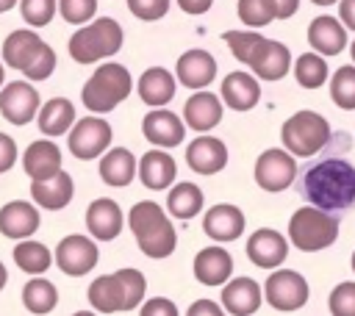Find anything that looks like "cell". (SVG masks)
Returning <instances> with one entry per match:
<instances>
[{"instance_id": "52a82bcc", "label": "cell", "mask_w": 355, "mask_h": 316, "mask_svg": "<svg viewBox=\"0 0 355 316\" xmlns=\"http://www.w3.org/2000/svg\"><path fill=\"white\" fill-rule=\"evenodd\" d=\"M266 302L280 313H294L308 302V283L294 269H277L263 283Z\"/></svg>"}, {"instance_id": "8d00e7d4", "label": "cell", "mask_w": 355, "mask_h": 316, "mask_svg": "<svg viewBox=\"0 0 355 316\" xmlns=\"http://www.w3.org/2000/svg\"><path fill=\"white\" fill-rule=\"evenodd\" d=\"M330 97L344 111H352L355 108V67H341V69L333 72Z\"/></svg>"}, {"instance_id": "9c48e42d", "label": "cell", "mask_w": 355, "mask_h": 316, "mask_svg": "<svg viewBox=\"0 0 355 316\" xmlns=\"http://www.w3.org/2000/svg\"><path fill=\"white\" fill-rule=\"evenodd\" d=\"M297 177V161L288 150H263L255 161V183L263 191H286Z\"/></svg>"}, {"instance_id": "6da1fadb", "label": "cell", "mask_w": 355, "mask_h": 316, "mask_svg": "<svg viewBox=\"0 0 355 316\" xmlns=\"http://www.w3.org/2000/svg\"><path fill=\"white\" fill-rule=\"evenodd\" d=\"M302 194L322 211H347L355 202V166L338 155L316 161L302 172Z\"/></svg>"}, {"instance_id": "60d3db41", "label": "cell", "mask_w": 355, "mask_h": 316, "mask_svg": "<svg viewBox=\"0 0 355 316\" xmlns=\"http://www.w3.org/2000/svg\"><path fill=\"white\" fill-rule=\"evenodd\" d=\"M55 8H58V0H19L22 19L31 22L33 28L47 25L55 17Z\"/></svg>"}, {"instance_id": "8fae6325", "label": "cell", "mask_w": 355, "mask_h": 316, "mask_svg": "<svg viewBox=\"0 0 355 316\" xmlns=\"http://www.w3.org/2000/svg\"><path fill=\"white\" fill-rule=\"evenodd\" d=\"M0 114L11 125H28L39 114V91L25 80H14V83L3 86L0 89Z\"/></svg>"}, {"instance_id": "9f6ffc18", "label": "cell", "mask_w": 355, "mask_h": 316, "mask_svg": "<svg viewBox=\"0 0 355 316\" xmlns=\"http://www.w3.org/2000/svg\"><path fill=\"white\" fill-rule=\"evenodd\" d=\"M3 78H6V69H3V64H0V86H3Z\"/></svg>"}, {"instance_id": "cb8c5ba5", "label": "cell", "mask_w": 355, "mask_h": 316, "mask_svg": "<svg viewBox=\"0 0 355 316\" xmlns=\"http://www.w3.org/2000/svg\"><path fill=\"white\" fill-rule=\"evenodd\" d=\"M72 191H75L72 177L64 169L55 172L47 180H31V197L44 211H61V208H67L69 200H72Z\"/></svg>"}, {"instance_id": "ab89813d", "label": "cell", "mask_w": 355, "mask_h": 316, "mask_svg": "<svg viewBox=\"0 0 355 316\" xmlns=\"http://www.w3.org/2000/svg\"><path fill=\"white\" fill-rule=\"evenodd\" d=\"M222 39L227 42V47H230V53L236 55V61L247 64V61H250V55L255 53L258 42H261L263 36H261V33H255V30H225V33H222Z\"/></svg>"}, {"instance_id": "44dd1931", "label": "cell", "mask_w": 355, "mask_h": 316, "mask_svg": "<svg viewBox=\"0 0 355 316\" xmlns=\"http://www.w3.org/2000/svg\"><path fill=\"white\" fill-rule=\"evenodd\" d=\"M86 227H89V233L97 241L116 238L119 230H122V208L114 200H108V197H100V200L89 202V208H86Z\"/></svg>"}, {"instance_id": "681fc988", "label": "cell", "mask_w": 355, "mask_h": 316, "mask_svg": "<svg viewBox=\"0 0 355 316\" xmlns=\"http://www.w3.org/2000/svg\"><path fill=\"white\" fill-rule=\"evenodd\" d=\"M272 3H275L277 19H288V17H294L297 8H300V0H272Z\"/></svg>"}, {"instance_id": "f5cc1de1", "label": "cell", "mask_w": 355, "mask_h": 316, "mask_svg": "<svg viewBox=\"0 0 355 316\" xmlns=\"http://www.w3.org/2000/svg\"><path fill=\"white\" fill-rule=\"evenodd\" d=\"M19 0H0V14H6V11H11L14 6H17Z\"/></svg>"}, {"instance_id": "3957f363", "label": "cell", "mask_w": 355, "mask_h": 316, "mask_svg": "<svg viewBox=\"0 0 355 316\" xmlns=\"http://www.w3.org/2000/svg\"><path fill=\"white\" fill-rule=\"evenodd\" d=\"M119 47H122V25L111 17H100L78 28L69 39V55L78 64H97L119 53Z\"/></svg>"}, {"instance_id": "8992f818", "label": "cell", "mask_w": 355, "mask_h": 316, "mask_svg": "<svg viewBox=\"0 0 355 316\" xmlns=\"http://www.w3.org/2000/svg\"><path fill=\"white\" fill-rule=\"evenodd\" d=\"M280 139L291 155L308 158L330 141V122L316 111H297L283 122Z\"/></svg>"}, {"instance_id": "ac0fdd59", "label": "cell", "mask_w": 355, "mask_h": 316, "mask_svg": "<svg viewBox=\"0 0 355 316\" xmlns=\"http://www.w3.org/2000/svg\"><path fill=\"white\" fill-rule=\"evenodd\" d=\"M175 75L189 89H205L216 78V61L208 50H186L175 64Z\"/></svg>"}, {"instance_id": "2e32d148", "label": "cell", "mask_w": 355, "mask_h": 316, "mask_svg": "<svg viewBox=\"0 0 355 316\" xmlns=\"http://www.w3.org/2000/svg\"><path fill=\"white\" fill-rule=\"evenodd\" d=\"M183 122L197 133L214 130L222 122V100L214 91L197 89L183 105Z\"/></svg>"}, {"instance_id": "74e56055", "label": "cell", "mask_w": 355, "mask_h": 316, "mask_svg": "<svg viewBox=\"0 0 355 316\" xmlns=\"http://www.w3.org/2000/svg\"><path fill=\"white\" fill-rule=\"evenodd\" d=\"M239 19L250 28H263L272 19H277L275 3L272 0H239Z\"/></svg>"}, {"instance_id": "603a6c76", "label": "cell", "mask_w": 355, "mask_h": 316, "mask_svg": "<svg viewBox=\"0 0 355 316\" xmlns=\"http://www.w3.org/2000/svg\"><path fill=\"white\" fill-rule=\"evenodd\" d=\"M22 169L31 180H47L55 172H61V150L47 141L39 139L33 144H28V150L22 152Z\"/></svg>"}, {"instance_id": "f546056e", "label": "cell", "mask_w": 355, "mask_h": 316, "mask_svg": "<svg viewBox=\"0 0 355 316\" xmlns=\"http://www.w3.org/2000/svg\"><path fill=\"white\" fill-rule=\"evenodd\" d=\"M36 119L44 136H64L75 125V105L67 97H53L39 108Z\"/></svg>"}, {"instance_id": "4dcf8cb0", "label": "cell", "mask_w": 355, "mask_h": 316, "mask_svg": "<svg viewBox=\"0 0 355 316\" xmlns=\"http://www.w3.org/2000/svg\"><path fill=\"white\" fill-rule=\"evenodd\" d=\"M89 305L97 313H119L125 310V291L116 274H100L89 286Z\"/></svg>"}, {"instance_id": "5b68a950", "label": "cell", "mask_w": 355, "mask_h": 316, "mask_svg": "<svg viewBox=\"0 0 355 316\" xmlns=\"http://www.w3.org/2000/svg\"><path fill=\"white\" fill-rule=\"evenodd\" d=\"M338 238V219L330 211L305 205L288 219V241L302 252H319Z\"/></svg>"}, {"instance_id": "30bf717a", "label": "cell", "mask_w": 355, "mask_h": 316, "mask_svg": "<svg viewBox=\"0 0 355 316\" xmlns=\"http://www.w3.org/2000/svg\"><path fill=\"white\" fill-rule=\"evenodd\" d=\"M97 258H100L97 244L89 236H78V233L61 238V244L55 249V263L69 277H80L89 269H94L97 266Z\"/></svg>"}, {"instance_id": "277c9868", "label": "cell", "mask_w": 355, "mask_h": 316, "mask_svg": "<svg viewBox=\"0 0 355 316\" xmlns=\"http://www.w3.org/2000/svg\"><path fill=\"white\" fill-rule=\"evenodd\" d=\"M133 89V80H130V72L122 67V64H100L92 78L86 80L83 91H80V100L89 111L94 114H108L111 108H116Z\"/></svg>"}, {"instance_id": "d6a6232c", "label": "cell", "mask_w": 355, "mask_h": 316, "mask_svg": "<svg viewBox=\"0 0 355 316\" xmlns=\"http://www.w3.org/2000/svg\"><path fill=\"white\" fill-rule=\"evenodd\" d=\"M202 200H205V197H202V191H200L197 183L180 180V183H175V186L169 188V194H166V208H169V213H172L175 219H191V216L200 213Z\"/></svg>"}, {"instance_id": "bcb514c9", "label": "cell", "mask_w": 355, "mask_h": 316, "mask_svg": "<svg viewBox=\"0 0 355 316\" xmlns=\"http://www.w3.org/2000/svg\"><path fill=\"white\" fill-rule=\"evenodd\" d=\"M139 313H141V316H178V308L172 305V299L155 297V299H147Z\"/></svg>"}, {"instance_id": "836d02e7", "label": "cell", "mask_w": 355, "mask_h": 316, "mask_svg": "<svg viewBox=\"0 0 355 316\" xmlns=\"http://www.w3.org/2000/svg\"><path fill=\"white\" fill-rule=\"evenodd\" d=\"M58 302V291L50 280L44 277H33L22 286V305L31 310V313H50Z\"/></svg>"}, {"instance_id": "484cf974", "label": "cell", "mask_w": 355, "mask_h": 316, "mask_svg": "<svg viewBox=\"0 0 355 316\" xmlns=\"http://www.w3.org/2000/svg\"><path fill=\"white\" fill-rule=\"evenodd\" d=\"M136 89H139V97L144 105L161 108L175 97V75L164 67H150L141 72Z\"/></svg>"}, {"instance_id": "6f0895ef", "label": "cell", "mask_w": 355, "mask_h": 316, "mask_svg": "<svg viewBox=\"0 0 355 316\" xmlns=\"http://www.w3.org/2000/svg\"><path fill=\"white\" fill-rule=\"evenodd\" d=\"M349 55H352V61H355V42L349 44Z\"/></svg>"}, {"instance_id": "7dc6e473", "label": "cell", "mask_w": 355, "mask_h": 316, "mask_svg": "<svg viewBox=\"0 0 355 316\" xmlns=\"http://www.w3.org/2000/svg\"><path fill=\"white\" fill-rule=\"evenodd\" d=\"M14 164H17V141L0 133V172H8Z\"/></svg>"}, {"instance_id": "9a60e30c", "label": "cell", "mask_w": 355, "mask_h": 316, "mask_svg": "<svg viewBox=\"0 0 355 316\" xmlns=\"http://www.w3.org/2000/svg\"><path fill=\"white\" fill-rule=\"evenodd\" d=\"M286 255H288V241L272 227L255 230L247 241V258L261 269H277L286 261Z\"/></svg>"}, {"instance_id": "816d5d0a", "label": "cell", "mask_w": 355, "mask_h": 316, "mask_svg": "<svg viewBox=\"0 0 355 316\" xmlns=\"http://www.w3.org/2000/svg\"><path fill=\"white\" fill-rule=\"evenodd\" d=\"M214 0H178V6L186 11V14H205L211 8Z\"/></svg>"}, {"instance_id": "680465c9", "label": "cell", "mask_w": 355, "mask_h": 316, "mask_svg": "<svg viewBox=\"0 0 355 316\" xmlns=\"http://www.w3.org/2000/svg\"><path fill=\"white\" fill-rule=\"evenodd\" d=\"M352 272H355V252H352Z\"/></svg>"}, {"instance_id": "11a10c76", "label": "cell", "mask_w": 355, "mask_h": 316, "mask_svg": "<svg viewBox=\"0 0 355 316\" xmlns=\"http://www.w3.org/2000/svg\"><path fill=\"white\" fill-rule=\"evenodd\" d=\"M311 3H316V6H333L336 0H311Z\"/></svg>"}, {"instance_id": "4316f807", "label": "cell", "mask_w": 355, "mask_h": 316, "mask_svg": "<svg viewBox=\"0 0 355 316\" xmlns=\"http://www.w3.org/2000/svg\"><path fill=\"white\" fill-rule=\"evenodd\" d=\"M222 100L233 111H250L261 100V86L247 72H230L222 80Z\"/></svg>"}, {"instance_id": "5bb4252c", "label": "cell", "mask_w": 355, "mask_h": 316, "mask_svg": "<svg viewBox=\"0 0 355 316\" xmlns=\"http://www.w3.org/2000/svg\"><path fill=\"white\" fill-rule=\"evenodd\" d=\"M186 161L197 175H216L227 164V147L222 139L202 133L186 147Z\"/></svg>"}, {"instance_id": "7bdbcfd3", "label": "cell", "mask_w": 355, "mask_h": 316, "mask_svg": "<svg viewBox=\"0 0 355 316\" xmlns=\"http://www.w3.org/2000/svg\"><path fill=\"white\" fill-rule=\"evenodd\" d=\"M327 308L333 316H355V283H338L330 291Z\"/></svg>"}, {"instance_id": "f907efd6", "label": "cell", "mask_w": 355, "mask_h": 316, "mask_svg": "<svg viewBox=\"0 0 355 316\" xmlns=\"http://www.w3.org/2000/svg\"><path fill=\"white\" fill-rule=\"evenodd\" d=\"M338 17L344 19V28L355 30V0H341L338 3Z\"/></svg>"}, {"instance_id": "f1b7e54d", "label": "cell", "mask_w": 355, "mask_h": 316, "mask_svg": "<svg viewBox=\"0 0 355 316\" xmlns=\"http://www.w3.org/2000/svg\"><path fill=\"white\" fill-rule=\"evenodd\" d=\"M136 169H139V164H136L133 152L125 150V147H111V150L103 152V158H100V177H103V183L116 186V188L128 186V183L133 180Z\"/></svg>"}, {"instance_id": "f6af8a7d", "label": "cell", "mask_w": 355, "mask_h": 316, "mask_svg": "<svg viewBox=\"0 0 355 316\" xmlns=\"http://www.w3.org/2000/svg\"><path fill=\"white\" fill-rule=\"evenodd\" d=\"M128 8L133 11V17H139L144 22H155V19L166 17L169 0H128Z\"/></svg>"}, {"instance_id": "ba28073f", "label": "cell", "mask_w": 355, "mask_h": 316, "mask_svg": "<svg viewBox=\"0 0 355 316\" xmlns=\"http://www.w3.org/2000/svg\"><path fill=\"white\" fill-rule=\"evenodd\" d=\"M111 136H114V130L105 119H100V116L78 119L69 128V152L80 161H92L108 150Z\"/></svg>"}, {"instance_id": "e0dca14e", "label": "cell", "mask_w": 355, "mask_h": 316, "mask_svg": "<svg viewBox=\"0 0 355 316\" xmlns=\"http://www.w3.org/2000/svg\"><path fill=\"white\" fill-rule=\"evenodd\" d=\"M244 222L247 219H244L241 208H236L230 202H219V205H214V208L205 211L202 230L214 241H236L244 233Z\"/></svg>"}, {"instance_id": "7c38bea8", "label": "cell", "mask_w": 355, "mask_h": 316, "mask_svg": "<svg viewBox=\"0 0 355 316\" xmlns=\"http://www.w3.org/2000/svg\"><path fill=\"white\" fill-rule=\"evenodd\" d=\"M247 67L261 80H280V78H286V72L291 67V53L286 44H280L275 39H261L255 53L250 55Z\"/></svg>"}, {"instance_id": "f35d334b", "label": "cell", "mask_w": 355, "mask_h": 316, "mask_svg": "<svg viewBox=\"0 0 355 316\" xmlns=\"http://www.w3.org/2000/svg\"><path fill=\"white\" fill-rule=\"evenodd\" d=\"M114 274L119 277L122 291H125V310L139 308L141 299H144V288H147L144 274H141L139 269H119V272H114Z\"/></svg>"}, {"instance_id": "d590c367", "label": "cell", "mask_w": 355, "mask_h": 316, "mask_svg": "<svg viewBox=\"0 0 355 316\" xmlns=\"http://www.w3.org/2000/svg\"><path fill=\"white\" fill-rule=\"evenodd\" d=\"M294 78L305 89H319L327 80V61L319 53H302L294 61Z\"/></svg>"}, {"instance_id": "d6986e66", "label": "cell", "mask_w": 355, "mask_h": 316, "mask_svg": "<svg viewBox=\"0 0 355 316\" xmlns=\"http://www.w3.org/2000/svg\"><path fill=\"white\" fill-rule=\"evenodd\" d=\"M39 230V211L36 205L25 202V200H14V202H6L0 208V233L6 238H31L33 233Z\"/></svg>"}, {"instance_id": "db71d44e", "label": "cell", "mask_w": 355, "mask_h": 316, "mask_svg": "<svg viewBox=\"0 0 355 316\" xmlns=\"http://www.w3.org/2000/svg\"><path fill=\"white\" fill-rule=\"evenodd\" d=\"M6 280H8V272H6V266L0 263V291H3V286H6Z\"/></svg>"}, {"instance_id": "ee69618b", "label": "cell", "mask_w": 355, "mask_h": 316, "mask_svg": "<svg viewBox=\"0 0 355 316\" xmlns=\"http://www.w3.org/2000/svg\"><path fill=\"white\" fill-rule=\"evenodd\" d=\"M58 11L67 22L72 25H83L94 17L97 11V0H58Z\"/></svg>"}, {"instance_id": "ffe728a7", "label": "cell", "mask_w": 355, "mask_h": 316, "mask_svg": "<svg viewBox=\"0 0 355 316\" xmlns=\"http://www.w3.org/2000/svg\"><path fill=\"white\" fill-rule=\"evenodd\" d=\"M233 274V258L225 247L214 244V247H205L197 252L194 258V277L202 283V286H225Z\"/></svg>"}, {"instance_id": "c3c4849f", "label": "cell", "mask_w": 355, "mask_h": 316, "mask_svg": "<svg viewBox=\"0 0 355 316\" xmlns=\"http://www.w3.org/2000/svg\"><path fill=\"white\" fill-rule=\"evenodd\" d=\"M189 316H200V313H211V316H222V308H216V302H211V299H197L189 310H186Z\"/></svg>"}, {"instance_id": "1f68e13d", "label": "cell", "mask_w": 355, "mask_h": 316, "mask_svg": "<svg viewBox=\"0 0 355 316\" xmlns=\"http://www.w3.org/2000/svg\"><path fill=\"white\" fill-rule=\"evenodd\" d=\"M42 39L33 33V30H14V33H8V39L3 42V61L8 64V67H14V69H25L31 61H33V55L42 50Z\"/></svg>"}, {"instance_id": "d4e9b609", "label": "cell", "mask_w": 355, "mask_h": 316, "mask_svg": "<svg viewBox=\"0 0 355 316\" xmlns=\"http://www.w3.org/2000/svg\"><path fill=\"white\" fill-rule=\"evenodd\" d=\"M139 177L147 188L153 191H161V188H169L178 177V166H175V158L169 152H161V150H150L144 152V158L139 161Z\"/></svg>"}, {"instance_id": "7a4b0ae2", "label": "cell", "mask_w": 355, "mask_h": 316, "mask_svg": "<svg viewBox=\"0 0 355 316\" xmlns=\"http://www.w3.org/2000/svg\"><path fill=\"white\" fill-rule=\"evenodd\" d=\"M128 225L136 236L139 249L147 258H166L175 252V244H178L175 227L166 219V213L161 211V205H155L153 200L133 202V208L128 213Z\"/></svg>"}, {"instance_id": "83f0119b", "label": "cell", "mask_w": 355, "mask_h": 316, "mask_svg": "<svg viewBox=\"0 0 355 316\" xmlns=\"http://www.w3.org/2000/svg\"><path fill=\"white\" fill-rule=\"evenodd\" d=\"M308 42L319 55H338L347 44V30L336 17H316L308 25Z\"/></svg>"}, {"instance_id": "7402d4cb", "label": "cell", "mask_w": 355, "mask_h": 316, "mask_svg": "<svg viewBox=\"0 0 355 316\" xmlns=\"http://www.w3.org/2000/svg\"><path fill=\"white\" fill-rule=\"evenodd\" d=\"M222 305L233 316H250L261 308V286L252 277H233L222 286Z\"/></svg>"}, {"instance_id": "4fadbf2b", "label": "cell", "mask_w": 355, "mask_h": 316, "mask_svg": "<svg viewBox=\"0 0 355 316\" xmlns=\"http://www.w3.org/2000/svg\"><path fill=\"white\" fill-rule=\"evenodd\" d=\"M141 130H144V139H147L153 147H164V150L178 147V144L183 141V136H186L183 119H180L178 114L166 111L164 105H161V108H153V111L144 116Z\"/></svg>"}, {"instance_id": "e575fe53", "label": "cell", "mask_w": 355, "mask_h": 316, "mask_svg": "<svg viewBox=\"0 0 355 316\" xmlns=\"http://www.w3.org/2000/svg\"><path fill=\"white\" fill-rule=\"evenodd\" d=\"M14 263L28 274H42L50 269V249L42 241H22L14 247Z\"/></svg>"}, {"instance_id": "b9f144b4", "label": "cell", "mask_w": 355, "mask_h": 316, "mask_svg": "<svg viewBox=\"0 0 355 316\" xmlns=\"http://www.w3.org/2000/svg\"><path fill=\"white\" fill-rule=\"evenodd\" d=\"M53 69H55V50L50 47V44H42V50L33 55V61L22 69V75L28 78V80H47L50 75H53Z\"/></svg>"}]
</instances>
